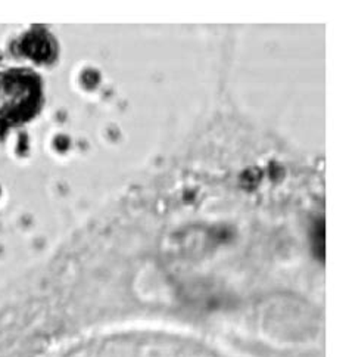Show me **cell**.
I'll return each mask as SVG.
<instances>
[{
	"label": "cell",
	"instance_id": "1",
	"mask_svg": "<svg viewBox=\"0 0 349 357\" xmlns=\"http://www.w3.org/2000/svg\"><path fill=\"white\" fill-rule=\"evenodd\" d=\"M38 87L33 75L22 71L0 73V120L17 121L33 116Z\"/></svg>",
	"mask_w": 349,
	"mask_h": 357
}]
</instances>
